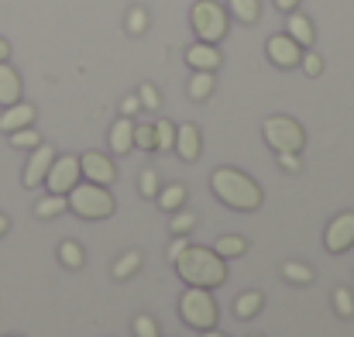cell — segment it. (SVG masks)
Instances as JSON below:
<instances>
[{
  "instance_id": "obj_5",
  "label": "cell",
  "mask_w": 354,
  "mask_h": 337,
  "mask_svg": "<svg viewBox=\"0 0 354 337\" xmlns=\"http://www.w3.org/2000/svg\"><path fill=\"white\" fill-rule=\"evenodd\" d=\"M189 24H193V35L196 42H224L227 35V10L217 3V0H196L193 10H189Z\"/></svg>"
},
{
  "instance_id": "obj_37",
  "label": "cell",
  "mask_w": 354,
  "mask_h": 337,
  "mask_svg": "<svg viewBox=\"0 0 354 337\" xmlns=\"http://www.w3.org/2000/svg\"><path fill=\"white\" fill-rule=\"evenodd\" d=\"M275 155H279V165H282L286 172H299V169H303L299 152H275Z\"/></svg>"
},
{
  "instance_id": "obj_35",
  "label": "cell",
  "mask_w": 354,
  "mask_h": 337,
  "mask_svg": "<svg viewBox=\"0 0 354 337\" xmlns=\"http://www.w3.org/2000/svg\"><path fill=\"white\" fill-rule=\"evenodd\" d=\"M138 100H141V111H158V104H162V93H158L151 83H141V90H138Z\"/></svg>"
},
{
  "instance_id": "obj_34",
  "label": "cell",
  "mask_w": 354,
  "mask_h": 337,
  "mask_svg": "<svg viewBox=\"0 0 354 337\" xmlns=\"http://www.w3.org/2000/svg\"><path fill=\"white\" fill-rule=\"evenodd\" d=\"M127 31L131 35H145L148 31V10L145 7H131L127 10Z\"/></svg>"
},
{
  "instance_id": "obj_25",
  "label": "cell",
  "mask_w": 354,
  "mask_h": 337,
  "mask_svg": "<svg viewBox=\"0 0 354 337\" xmlns=\"http://www.w3.org/2000/svg\"><path fill=\"white\" fill-rule=\"evenodd\" d=\"M59 262H62L66 268H83V262H86L83 244H80V241H62V244H59Z\"/></svg>"
},
{
  "instance_id": "obj_18",
  "label": "cell",
  "mask_w": 354,
  "mask_h": 337,
  "mask_svg": "<svg viewBox=\"0 0 354 337\" xmlns=\"http://www.w3.org/2000/svg\"><path fill=\"white\" fill-rule=\"evenodd\" d=\"M186 93H189V100H196V104L210 100V97H214V73H207V69H193Z\"/></svg>"
},
{
  "instance_id": "obj_42",
  "label": "cell",
  "mask_w": 354,
  "mask_h": 337,
  "mask_svg": "<svg viewBox=\"0 0 354 337\" xmlns=\"http://www.w3.org/2000/svg\"><path fill=\"white\" fill-rule=\"evenodd\" d=\"M7 227H10V221H7V214H0V237L7 234Z\"/></svg>"
},
{
  "instance_id": "obj_23",
  "label": "cell",
  "mask_w": 354,
  "mask_h": 337,
  "mask_svg": "<svg viewBox=\"0 0 354 337\" xmlns=\"http://www.w3.org/2000/svg\"><path fill=\"white\" fill-rule=\"evenodd\" d=\"M214 251L227 262V258H241L244 251H248V237H241V234H224V237H217L214 241Z\"/></svg>"
},
{
  "instance_id": "obj_28",
  "label": "cell",
  "mask_w": 354,
  "mask_h": 337,
  "mask_svg": "<svg viewBox=\"0 0 354 337\" xmlns=\"http://www.w3.org/2000/svg\"><path fill=\"white\" fill-rule=\"evenodd\" d=\"M7 138H10V145H14V148H28V152L41 145V134H38V131H31V127H21V131H10Z\"/></svg>"
},
{
  "instance_id": "obj_4",
  "label": "cell",
  "mask_w": 354,
  "mask_h": 337,
  "mask_svg": "<svg viewBox=\"0 0 354 337\" xmlns=\"http://www.w3.org/2000/svg\"><path fill=\"white\" fill-rule=\"evenodd\" d=\"M179 317L183 324H189L193 331H210L217 327V300H214V289H203V286H186V293L179 296Z\"/></svg>"
},
{
  "instance_id": "obj_27",
  "label": "cell",
  "mask_w": 354,
  "mask_h": 337,
  "mask_svg": "<svg viewBox=\"0 0 354 337\" xmlns=\"http://www.w3.org/2000/svg\"><path fill=\"white\" fill-rule=\"evenodd\" d=\"M155 148H158V152H172V148H176V124L165 120V117L155 124Z\"/></svg>"
},
{
  "instance_id": "obj_40",
  "label": "cell",
  "mask_w": 354,
  "mask_h": 337,
  "mask_svg": "<svg viewBox=\"0 0 354 337\" xmlns=\"http://www.w3.org/2000/svg\"><path fill=\"white\" fill-rule=\"evenodd\" d=\"M275 7L289 14V10H296V7H299V0H275Z\"/></svg>"
},
{
  "instance_id": "obj_43",
  "label": "cell",
  "mask_w": 354,
  "mask_h": 337,
  "mask_svg": "<svg viewBox=\"0 0 354 337\" xmlns=\"http://www.w3.org/2000/svg\"><path fill=\"white\" fill-rule=\"evenodd\" d=\"M203 337H227V334H221L217 327H210V331H203Z\"/></svg>"
},
{
  "instance_id": "obj_1",
  "label": "cell",
  "mask_w": 354,
  "mask_h": 337,
  "mask_svg": "<svg viewBox=\"0 0 354 337\" xmlns=\"http://www.w3.org/2000/svg\"><path fill=\"white\" fill-rule=\"evenodd\" d=\"M179 279L186 286H203V289H217L227 282V262L214 251V248H196L186 244V251L172 262Z\"/></svg>"
},
{
  "instance_id": "obj_32",
  "label": "cell",
  "mask_w": 354,
  "mask_h": 337,
  "mask_svg": "<svg viewBox=\"0 0 354 337\" xmlns=\"http://www.w3.org/2000/svg\"><path fill=\"white\" fill-rule=\"evenodd\" d=\"M299 69H303L306 76H320V73H324V55H320V52H313V48H303Z\"/></svg>"
},
{
  "instance_id": "obj_14",
  "label": "cell",
  "mask_w": 354,
  "mask_h": 337,
  "mask_svg": "<svg viewBox=\"0 0 354 337\" xmlns=\"http://www.w3.org/2000/svg\"><path fill=\"white\" fill-rule=\"evenodd\" d=\"M35 117H38V111H35L31 104H24V100H17V104H10V107H3V113H0V131H3V134H10V131H21V127H31V124H35Z\"/></svg>"
},
{
  "instance_id": "obj_31",
  "label": "cell",
  "mask_w": 354,
  "mask_h": 337,
  "mask_svg": "<svg viewBox=\"0 0 354 337\" xmlns=\"http://www.w3.org/2000/svg\"><path fill=\"white\" fill-rule=\"evenodd\" d=\"M334 310H337V317H354V296L348 286L334 289Z\"/></svg>"
},
{
  "instance_id": "obj_29",
  "label": "cell",
  "mask_w": 354,
  "mask_h": 337,
  "mask_svg": "<svg viewBox=\"0 0 354 337\" xmlns=\"http://www.w3.org/2000/svg\"><path fill=\"white\" fill-rule=\"evenodd\" d=\"M131 327H134V334H138V337H162V331H158V320H155L151 313H138V317L131 320Z\"/></svg>"
},
{
  "instance_id": "obj_17",
  "label": "cell",
  "mask_w": 354,
  "mask_h": 337,
  "mask_svg": "<svg viewBox=\"0 0 354 337\" xmlns=\"http://www.w3.org/2000/svg\"><path fill=\"white\" fill-rule=\"evenodd\" d=\"M131 148H134V117L120 113L118 120L111 124V152L114 155H127Z\"/></svg>"
},
{
  "instance_id": "obj_45",
  "label": "cell",
  "mask_w": 354,
  "mask_h": 337,
  "mask_svg": "<svg viewBox=\"0 0 354 337\" xmlns=\"http://www.w3.org/2000/svg\"><path fill=\"white\" fill-rule=\"evenodd\" d=\"M10 337H17V334H10Z\"/></svg>"
},
{
  "instance_id": "obj_11",
  "label": "cell",
  "mask_w": 354,
  "mask_h": 337,
  "mask_svg": "<svg viewBox=\"0 0 354 337\" xmlns=\"http://www.w3.org/2000/svg\"><path fill=\"white\" fill-rule=\"evenodd\" d=\"M52 162H55V148H52V145L41 141L38 148H31V158H28V165H24V186H28V190H38V186L45 183Z\"/></svg>"
},
{
  "instance_id": "obj_33",
  "label": "cell",
  "mask_w": 354,
  "mask_h": 337,
  "mask_svg": "<svg viewBox=\"0 0 354 337\" xmlns=\"http://www.w3.org/2000/svg\"><path fill=\"white\" fill-rule=\"evenodd\" d=\"M138 190H141V197H145V200H155V197H158V190H162V186H158V172H155V169H145V172H141V179H138Z\"/></svg>"
},
{
  "instance_id": "obj_8",
  "label": "cell",
  "mask_w": 354,
  "mask_h": 337,
  "mask_svg": "<svg viewBox=\"0 0 354 337\" xmlns=\"http://www.w3.org/2000/svg\"><path fill=\"white\" fill-rule=\"evenodd\" d=\"M324 248L330 251V255H344V251H351L354 248V210L348 214H337L327 230H324Z\"/></svg>"
},
{
  "instance_id": "obj_15",
  "label": "cell",
  "mask_w": 354,
  "mask_h": 337,
  "mask_svg": "<svg viewBox=\"0 0 354 337\" xmlns=\"http://www.w3.org/2000/svg\"><path fill=\"white\" fill-rule=\"evenodd\" d=\"M286 35H289V38H296V45H299V48H313V42H317L313 21H310L306 14H299V10H289V21H286Z\"/></svg>"
},
{
  "instance_id": "obj_30",
  "label": "cell",
  "mask_w": 354,
  "mask_h": 337,
  "mask_svg": "<svg viewBox=\"0 0 354 337\" xmlns=\"http://www.w3.org/2000/svg\"><path fill=\"white\" fill-rule=\"evenodd\" d=\"M134 148L155 152V124H134Z\"/></svg>"
},
{
  "instance_id": "obj_41",
  "label": "cell",
  "mask_w": 354,
  "mask_h": 337,
  "mask_svg": "<svg viewBox=\"0 0 354 337\" xmlns=\"http://www.w3.org/2000/svg\"><path fill=\"white\" fill-rule=\"evenodd\" d=\"M7 59H10V45L0 38V62H7Z\"/></svg>"
},
{
  "instance_id": "obj_44",
  "label": "cell",
  "mask_w": 354,
  "mask_h": 337,
  "mask_svg": "<svg viewBox=\"0 0 354 337\" xmlns=\"http://www.w3.org/2000/svg\"><path fill=\"white\" fill-rule=\"evenodd\" d=\"M251 337H261V334H251Z\"/></svg>"
},
{
  "instance_id": "obj_12",
  "label": "cell",
  "mask_w": 354,
  "mask_h": 337,
  "mask_svg": "<svg viewBox=\"0 0 354 337\" xmlns=\"http://www.w3.org/2000/svg\"><path fill=\"white\" fill-rule=\"evenodd\" d=\"M183 162H196L203 152V138L196 124H176V148H172Z\"/></svg>"
},
{
  "instance_id": "obj_26",
  "label": "cell",
  "mask_w": 354,
  "mask_h": 337,
  "mask_svg": "<svg viewBox=\"0 0 354 337\" xmlns=\"http://www.w3.org/2000/svg\"><path fill=\"white\" fill-rule=\"evenodd\" d=\"M138 268H141V251H134V248H131V251H124L118 262H114V268H111V272H114V279H131Z\"/></svg>"
},
{
  "instance_id": "obj_21",
  "label": "cell",
  "mask_w": 354,
  "mask_h": 337,
  "mask_svg": "<svg viewBox=\"0 0 354 337\" xmlns=\"http://www.w3.org/2000/svg\"><path fill=\"white\" fill-rule=\"evenodd\" d=\"M66 210H69V197H62V193H48L35 203V217H41V221H52Z\"/></svg>"
},
{
  "instance_id": "obj_24",
  "label": "cell",
  "mask_w": 354,
  "mask_h": 337,
  "mask_svg": "<svg viewBox=\"0 0 354 337\" xmlns=\"http://www.w3.org/2000/svg\"><path fill=\"white\" fill-rule=\"evenodd\" d=\"M227 10L241 24H254L258 14H261V0H227Z\"/></svg>"
},
{
  "instance_id": "obj_20",
  "label": "cell",
  "mask_w": 354,
  "mask_h": 337,
  "mask_svg": "<svg viewBox=\"0 0 354 337\" xmlns=\"http://www.w3.org/2000/svg\"><path fill=\"white\" fill-rule=\"evenodd\" d=\"M155 200H158V207H162L165 214H176V210H183V207H186V186H183V183L162 186Z\"/></svg>"
},
{
  "instance_id": "obj_7",
  "label": "cell",
  "mask_w": 354,
  "mask_h": 337,
  "mask_svg": "<svg viewBox=\"0 0 354 337\" xmlns=\"http://www.w3.org/2000/svg\"><path fill=\"white\" fill-rule=\"evenodd\" d=\"M80 179H83L80 158H76V155H55V162H52V169H48V176H45V186H48V193L69 197V190H73Z\"/></svg>"
},
{
  "instance_id": "obj_19",
  "label": "cell",
  "mask_w": 354,
  "mask_h": 337,
  "mask_svg": "<svg viewBox=\"0 0 354 337\" xmlns=\"http://www.w3.org/2000/svg\"><path fill=\"white\" fill-rule=\"evenodd\" d=\"M261 307H265V296L258 289H248V293H241L234 300V317L237 320H254L261 313Z\"/></svg>"
},
{
  "instance_id": "obj_22",
  "label": "cell",
  "mask_w": 354,
  "mask_h": 337,
  "mask_svg": "<svg viewBox=\"0 0 354 337\" xmlns=\"http://www.w3.org/2000/svg\"><path fill=\"white\" fill-rule=\"evenodd\" d=\"M282 279H286V282H292V286H310V282L317 279V272H313L306 262H296V258H289V262L282 265Z\"/></svg>"
},
{
  "instance_id": "obj_6",
  "label": "cell",
  "mask_w": 354,
  "mask_h": 337,
  "mask_svg": "<svg viewBox=\"0 0 354 337\" xmlns=\"http://www.w3.org/2000/svg\"><path fill=\"white\" fill-rule=\"evenodd\" d=\"M261 134H265L268 148H275V152H303V145H306L303 124L292 120V117H286V113L268 117V120L261 124Z\"/></svg>"
},
{
  "instance_id": "obj_13",
  "label": "cell",
  "mask_w": 354,
  "mask_h": 337,
  "mask_svg": "<svg viewBox=\"0 0 354 337\" xmlns=\"http://www.w3.org/2000/svg\"><path fill=\"white\" fill-rule=\"evenodd\" d=\"M221 62H224V55H221V48H217V45H210V42H196V45H189V48H186V66H189V69L217 73V69H221Z\"/></svg>"
},
{
  "instance_id": "obj_16",
  "label": "cell",
  "mask_w": 354,
  "mask_h": 337,
  "mask_svg": "<svg viewBox=\"0 0 354 337\" xmlns=\"http://www.w3.org/2000/svg\"><path fill=\"white\" fill-rule=\"evenodd\" d=\"M21 90H24L21 73H17L10 62H0V107L17 104V100H21Z\"/></svg>"
},
{
  "instance_id": "obj_9",
  "label": "cell",
  "mask_w": 354,
  "mask_h": 337,
  "mask_svg": "<svg viewBox=\"0 0 354 337\" xmlns=\"http://www.w3.org/2000/svg\"><path fill=\"white\" fill-rule=\"evenodd\" d=\"M80 169H83V179L86 183H97V186H111L118 179V165L114 158H107L104 152H86L80 155Z\"/></svg>"
},
{
  "instance_id": "obj_39",
  "label": "cell",
  "mask_w": 354,
  "mask_h": 337,
  "mask_svg": "<svg viewBox=\"0 0 354 337\" xmlns=\"http://www.w3.org/2000/svg\"><path fill=\"white\" fill-rule=\"evenodd\" d=\"M138 111H141V100H138V93H131V97H124V100H120V113H124V117H134Z\"/></svg>"
},
{
  "instance_id": "obj_38",
  "label": "cell",
  "mask_w": 354,
  "mask_h": 337,
  "mask_svg": "<svg viewBox=\"0 0 354 337\" xmlns=\"http://www.w3.org/2000/svg\"><path fill=\"white\" fill-rule=\"evenodd\" d=\"M183 251H186V234H172V244H169V262H176Z\"/></svg>"
},
{
  "instance_id": "obj_3",
  "label": "cell",
  "mask_w": 354,
  "mask_h": 337,
  "mask_svg": "<svg viewBox=\"0 0 354 337\" xmlns=\"http://www.w3.org/2000/svg\"><path fill=\"white\" fill-rule=\"evenodd\" d=\"M114 193L107 186H97V183H76L69 190V210L83 221H107L114 214Z\"/></svg>"
},
{
  "instance_id": "obj_36",
  "label": "cell",
  "mask_w": 354,
  "mask_h": 337,
  "mask_svg": "<svg viewBox=\"0 0 354 337\" xmlns=\"http://www.w3.org/2000/svg\"><path fill=\"white\" fill-rule=\"evenodd\" d=\"M172 234H189L193 227H196V214H186V210H176L172 214Z\"/></svg>"
},
{
  "instance_id": "obj_10",
  "label": "cell",
  "mask_w": 354,
  "mask_h": 337,
  "mask_svg": "<svg viewBox=\"0 0 354 337\" xmlns=\"http://www.w3.org/2000/svg\"><path fill=\"white\" fill-rule=\"evenodd\" d=\"M265 52H268V62H275L279 69H296L299 59H303V48L289 35H272L268 45H265Z\"/></svg>"
},
{
  "instance_id": "obj_2",
  "label": "cell",
  "mask_w": 354,
  "mask_h": 337,
  "mask_svg": "<svg viewBox=\"0 0 354 337\" xmlns=\"http://www.w3.org/2000/svg\"><path fill=\"white\" fill-rule=\"evenodd\" d=\"M210 190H214V197H217L224 207L241 210V214L258 210L261 200H265V197H261V186H258L251 176H244L241 169H231V165L214 169V176H210Z\"/></svg>"
}]
</instances>
